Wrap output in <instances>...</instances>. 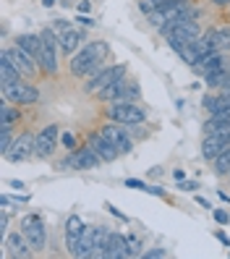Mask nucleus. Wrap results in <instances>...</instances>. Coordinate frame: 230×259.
I'll return each mask as SVG.
<instances>
[{"label":"nucleus","mask_w":230,"mask_h":259,"mask_svg":"<svg viewBox=\"0 0 230 259\" xmlns=\"http://www.w3.org/2000/svg\"><path fill=\"white\" fill-rule=\"evenodd\" d=\"M107 58L105 42H86L71 58V73L73 76H95L102 68V60Z\"/></svg>","instance_id":"obj_1"},{"label":"nucleus","mask_w":230,"mask_h":259,"mask_svg":"<svg viewBox=\"0 0 230 259\" xmlns=\"http://www.w3.org/2000/svg\"><path fill=\"white\" fill-rule=\"evenodd\" d=\"M162 37L167 39V45L175 50V53H180L186 45H191L194 39H199L202 37V29H199V24H196V19H183V21H170V24H165L162 29Z\"/></svg>","instance_id":"obj_2"},{"label":"nucleus","mask_w":230,"mask_h":259,"mask_svg":"<svg viewBox=\"0 0 230 259\" xmlns=\"http://www.w3.org/2000/svg\"><path fill=\"white\" fill-rule=\"evenodd\" d=\"M107 118H110L113 123H120V126H139V123L147 120V113L139 108V105L118 100L107 108Z\"/></svg>","instance_id":"obj_3"},{"label":"nucleus","mask_w":230,"mask_h":259,"mask_svg":"<svg viewBox=\"0 0 230 259\" xmlns=\"http://www.w3.org/2000/svg\"><path fill=\"white\" fill-rule=\"evenodd\" d=\"M42 39V58H39V66L48 71L50 76L58 73V50H60V39L55 34V29H42L39 32Z\"/></svg>","instance_id":"obj_4"},{"label":"nucleus","mask_w":230,"mask_h":259,"mask_svg":"<svg viewBox=\"0 0 230 259\" xmlns=\"http://www.w3.org/2000/svg\"><path fill=\"white\" fill-rule=\"evenodd\" d=\"M21 233L26 236L29 246L34 251H42L44 243H48V228H44V220L39 215H26L21 220Z\"/></svg>","instance_id":"obj_5"},{"label":"nucleus","mask_w":230,"mask_h":259,"mask_svg":"<svg viewBox=\"0 0 230 259\" xmlns=\"http://www.w3.org/2000/svg\"><path fill=\"white\" fill-rule=\"evenodd\" d=\"M126 76V66H105V68H100L95 76H91V79L84 84V89L89 95H100L105 87H110L113 81H118V79H123Z\"/></svg>","instance_id":"obj_6"},{"label":"nucleus","mask_w":230,"mask_h":259,"mask_svg":"<svg viewBox=\"0 0 230 259\" xmlns=\"http://www.w3.org/2000/svg\"><path fill=\"white\" fill-rule=\"evenodd\" d=\"M3 55L11 60L13 66L19 68V73H21V76H26V79H32V76L37 73V66H39V63H37V60H34L32 55H29L24 48H19V45H13V48H6V50H3Z\"/></svg>","instance_id":"obj_7"},{"label":"nucleus","mask_w":230,"mask_h":259,"mask_svg":"<svg viewBox=\"0 0 230 259\" xmlns=\"http://www.w3.org/2000/svg\"><path fill=\"white\" fill-rule=\"evenodd\" d=\"M66 165L76 167V170H95V167L102 165V160H100L97 152L86 144V147H81V149H71V157L63 162V167H66Z\"/></svg>","instance_id":"obj_8"},{"label":"nucleus","mask_w":230,"mask_h":259,"mask_svg":"<svg viewBox=\"0 0 230 259\" xmlns=\"http://www.w3.org/2000/svg\"><path fill=\"white\" fill-rule=\"evenodd\" d=\"M34 147H37V136H34V134H21V136H16V139H13L6 160H11V162H24V160H29V157L34 155Z\"/></svg>","instance_id":"obj_9"},{"label":"nucleus","mask_w":230,"mask_h":259,"mask_svg":"<svg viewBox=\"0 0 230 259\" xmlns=\"http://www.w3.org/2000/svg\"><path fill=\"white\" fill-rule=\"evenodd\" d=\"M3 97H6V102H13L16 108H19V105H37V102H39V89L32 87V84L19 81L16 87L6 89Z\"/></svg>","instance_id":"obj_10"},{"label":"nucleus","mask_w":230,"mask_h":259,"mask_svg":"<svg viewBox=\"0 0 230 259\" xmlns=\"http://www.w3.org/2000/svg\"><path fill=\"white\" fill-rule=\"evenodd\" d=\"M58 147V126L50 123L48 128H42L37 134V147H34V155L37 157H50Z\"/></svg>","instance_id":"obj_11"},{"label":"nucleus","mask_w":230,"mask_h":259,"mask_svg":"<svg viewBox=\"0 0 230 259\" xmlns=\"http://www.w3.org/2000/svg\"><path fill=\"white\" fill-rule=\"evenodd\" d=\"M102 136L120 152V155H128V152H131V136L123 131V126H120V123L105 126V128H102Z\"/></svg>","instance_id":"obj_12"},{"label":"nucleus","mask_w":230,"mask_h":259,"mask_svg":"<svg viewBox=\"0 0 230 259\" xmlns=\"http://www.w3.org/2000/svg\"><path fill=\"white\" fill-rule=\"evenodd\" d=\"M225 53H207V55H202L196 60V63L191 66L196 73H202V76H207V73H212V71H220V68H230V63H225Z\"/></svg>","instance_id":"obj_13"},{"label":"nucleus","mask_w":230,"mask_h":259,"mask_svg":"<svg viewBox=\"0 0 230 259\" xmlns=\"http://www.w3.org/2000/svg\"><path fill=\"white\" fill-rule=\"evenodd\" d=\"M86 144L97 152L102 162H113V160H118V155H120V152H118V149H115V147H113V144H110V142H107L105 136H102V131L91 134L89 139H86Z\"/></svg>","instance_id":"obj_14"},{"label":"nucleus","mask_w":230,"mask_h":259,"mask_svg":"<svg viewBox=\"0 0 230 259\" xmlns=\"http://www.w3.org/2000/svg\"><path fill=\"white\" fill-rule=\"evenodd\" d=\"M126 256H131L128 236L110 233V238H107V249H105V259H126Z\"/></svg>","instance_id":"obj_15"},{"label":"nucleus","mask_w":230,"mask_h":259,"mask_svg":"<svg viewBox=\"0 0 230 259\" xmlns=\"http://www.w3.org/2000/svg\"><path fill=\"white\" fill-rule=\"evenodd\" d=\"M58 39H60V53H66V55H73L76 50L81 48V39H84V32L81 29H60L58 32Z\"/></svg>","instance_id":"obj_16"},{"label":"nucleus","mask_w":230,"mask_h":259,"mask_svg":"<svg viewBox=\"0 0 230 259\" xmlns=\"http://www.w3.org/2000/svg\"><path fill=\"white\" fill-rule=\"evenodd\" d=\"M84 231H86V225L81 223L79 215H71V218L66 220V243H68V254H71V256H73L76 246H79V238L84 236Z\"/></svg>","instance_id":"obj_17"},{"label":"nucleus","mask_w":230,"mask_h":259,"mask_svg":"<svg viewBox=\"0 0 230 259\" xmlns=\"http://www.w3.org/2000/svg\"><path fill=\"white\" fill-rule=\"evenodd\" d=\"M24 79V76L19 73V68L11 63V60L6 58V55H0V89H11V87H16L19 81Z\"/></svg>","instance_id":"obj_18"},{"label":"nucleus","mask_w":230,"mask_h":259,"mask_svg":"<svg viewBox=\"0 0 230 259\" xmlns=\"http://www.w3.org/2000/svg\"><path fill=\"white\" fill-rule=\"evenodd\" d=\"M6 249H11L8 254L11 256H29V254H32L34 249L32 246H29V241H26V236L21 233H8L6 236Z\"/></svg>","instance_id":"obj_19"},{"label":"nucleus","mask_w":230,"mask_h":259,"mask_svg":"<svg viewBox=\"0 0 230 259\" xmlns=\"http://www.w3.org/2000/svg\"><path fill=\"white\" fill-rule=\"evenodd\" d=\"M16 45H19V48H24L39 63V58H42V39L37 34H19L16 37Z\"/></svg>","instance_id":"obj_20"},{"label":"nucleus","mask_w":230,"mask_h":259,"mask_svg":"<svg viewBox=\"0 0 230 259\" xmlns=\"http://www.w3.org/2000/svg\"><path fill=\"white\" fill-rule=\"evenodd\" d=\"M126 76H123V79H118V81H113L110 87H105L102 89V92L97 95L102 102H118V100H123V95H126Z\"/></svg>","instance_id":"obj_21"},{"label":"nucleus","mask_w":230,"mask_h":259,"mask_svg":"<svg viewBox=\"0 0 230 259\" xmlns=\"http://www.w3.org/2000/svg\"><path fill=\"white\" fill-rule=\"evenodd\" d=\"M107 238H110V231H107L105 225L102 228H95V251H91V256H95V259H105Z\"/></svg>","instance_id":"obj_22"},{"label":"nucleus","mask_w":230,"mask_h":259,"mask_svg":"<svg viewBox=\"0 0 230 259\" xmlns=\"http://www.w3.org/2000/svg\"><path fill=\"white\" fill-rule=\"evenodd\" d=\"M214 50L217 53H227L230 50V26H222V29H214Z\"/></svg>","instance_id":"obj_23"},{"label":"nucleus","mask_w":230,"mask_h":259,"mask_svg":"<svg viewBox=\"0 0 230 259\" xmlns=\"http://www.w3.org/2000/svg\"><path fill=\"white\" fill-rule=\"evenodd\" d=\"M19 120V108L13 110L8 105H0V128H11Z\"/></svg>","instance_id":"obj_24"},{"label":"nucleus","mask_w":230,"mask_h":259,"mask_svg":"<svg viewBox=\"0 0 230 259\" xmlns=\"http://www.w3.org/2000/svg\"><path fill=\"white\" fill-rule=\"evenodd\" d=\"M227 73H230V68L212 71V73H207V76H204V84H207V87H212V89H220V87H222V81L227 79Z\"/></svg>","instance_id":"obj_25"},{"label":"nucleus","mask_w":230,"mask_h":259,"mask_svg":"<svg viewBox=\"0 0 230 259\" xmlns=\"http://www.w3.org/2000/svg\"><path fill=\"white\" fill-rule=\"evenodd\" d=\"M126 186H128V189H136V191H147V194L162 196V189H157V186H149V184H144V181H136V178H128V181H126Z\"/></svg>","instance_id":"obj_26"},{"label":"nucleus","mask_w":230,"mask_h":259,"mask_svg":"<svg viewBox=\"0 0 230 259\" xmlns=\"http://www.w3.org/2000/svg\"><path fill=\"white\" fill-rule=\"evenodd\" d=\"M170 3H178V0H139V8H142L144 13H149V11L165 8V6H170Z\"/></svg>","instance_id":"obj_27"},{"label":"nucleus","mask_w":230,"mask_h":259,"mask_svg":"<svg viewBox=\"0 0 230 259\" xmlns=\"http://www.w3.org/2000/svg\"><path fill=\"white\" fill-rule=\"evenodd\" d=\"M214 162H217V165H214V170H217L220 176H225V173H230V147L222 152V155L217 157V160H214Z\"/></svg>","instance_id":"obj_28"},{"label":"nucleus","mask_w":230,"mask_h":259,"mask_svg":"<svg viewBox=\"0 0 230 259\" xmlns=\"http://www.w3.org/2000/svg\"><path fill=\"white\" fill-rule=\"evenodd\" d=\"M11 144H13V134H11V128H0V155H8V149H11Z\"/></svg>","instance_id":"obj_29"},{"label":"nucleus","mask_w":230,"mask_h":259,"mask_svg":"<svg viewBox=\"0 0 230 259\" xmlns=\"http://www.w3.org/2000/svg\"><path fill=\"white\" fill-rule=\"evenodd\" d=\"M128 246H131V256H136V254H144V251H142V241H139V238L128 236Z\"/></svg>","instance_id":"obj_30"},{"label":"nucleus","mask_w":230,"mask_h":259,"mask_svg":"<svg viewBox=\"0 0 230 259\" xmlns=\"http://www.w3.org/2000/svg\"><path fill=\"white\" fill-rule=\"evenodd\" d=\"M214 220H217L220 225H227V223H230V215H227V209H214Z\"/></svg>","instance_id":"obj_31"},{"label":"nucleus","mask_w":230,"mask_h":259,"mask_svg":"<svg viewBox=\"0 0 230 259\" xmlns=\"http://www.w3.org/2000/svg\"><path fill=\"white\" fill-rule=\"evenodd\" d=\"M60 142H63L66 149H76V139H73V134H63L60 136Z\"/></svg>","instance_id":"obj_32"},{"label":"nucleus","mask_w":230,"mask_h":259,"mask_svg":"<svg viewBox=\"0 0 230 259\" xmlns=\"http://www.w3.org/2000/svg\"><path fill=\"white\" fill-rule=\"evenodd\" d=\"M178 189L180 191H196L199 184H194V181H178Z\"/></svg>","instance_id":"obj_33"},{"label":"nucleus","mask_w":230,"mask_h":259,"mask_svg":"<svg viewBox=\"0 0 230 259\" xmlns=\"http://www.w3.org/2000/svg\"><path fill=\"white\" fill-rule=\"evenodd\" d=\"M144 256L147 259H160V256H165V249H149V251H144Z\"/></svg>","instance_id":"obj_34"},{"label":"nucleus","mask_w":230,"mask_h":259,"mask_svg":"<svg viewBox=\"0 0 230 259\" xmlns=\"http://www.w3.org/2000/svg\"><path fill=\"white\" fill-rule=\"evenodd\" d=\"M6 228H8V215H6V212H3V215H0V231L6 233Z\"/></svg>","instance_id":"obj_35"},{"label":"nucleus","mask_w":230,"mask_h":259,"mask_svg":"<svg viewBox=\"0 0 230 259\" xmlns=\"http://www.w3.org/2000/svg\"><path fill=\"white\" fill-rule=\"evenodd\" d=\"M8 186H11V189H16V191H19V189H24V184H21V181H11Z\"/></svg>","instance_id":"obj_36"},{"label":"nucleus","mask_w":230,"mask_h":259,"mask_svg":"<svg viewBox=\"0 0 230 259\" xmlns=\"http://www.w3.org/2000/svg\"><path fill=\"white\" fill-rule=\"evenodd\" d=\"M217 238H220V241H222V243H225V246H227V249H230V238H227V236H225V233H217Z\"/></svg>","instance_id":"obj_37"},{"label":"nucleus","mask_w":230,"mask_h":259,"mask_svg":"<svg viewBox=\"0 0 230 259\" xmlns=\"http://www.w3.org/2000/svg\"><path fill=\"white\" fill-rule=\"evenodd\" d=\"M214 6H230V0H212Z\"/></svg>","instance_id":"obj_38"},{"label":"nucleus","mask_w":230,"mask_h":259,"mask_svg":"<svg viewBox=\"0 0 230 259\" xmlns=\"http://www.w3.org/2000/svg\"><path fill=\"white\" fill-rule=\"evenodd\" d=\"M42 6H44V8H53V6H55V0H42Z\"/></svg>","instance_id":"obj_39"}]
</instances>
